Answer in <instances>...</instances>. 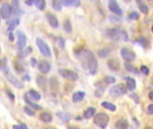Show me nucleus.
Instances as JSON below:
<instances>
[{"instance_id":"nucleus-1","label":"nucleus","mask_w":153,"mask_h":129,"mask_svg":"<svg viewBox=\"0 0 153 129\" xmlns=\"http://www.w3.org/2000/svg\"><path fill=\"white\" fill-rule=\"evenodd\" d=\"M77 56L82 67L89 71L90 75H94L96 73L98 68V60L95 55L90 50H82V51L78 53Z\"/></svg>"},{"instance_id":"nucleus-2","label":"nucleus","mask_w":153,"mask_h":129,"mask_svg":"<svg viewBox=\"0 0 153 129\" xmlns=\"http://www.w3.org/2000/svg\"><path fill=\"white\" fill-rule=\"evenodd\" d=\"M1 71L3 72V75L6 76L7 81L10 82L12 84L15 85L18 89H22L23 88V84L21 83V82L16 77H15L13 75L10 73V70H9V68L7 66L6 58H3L2 61H1Z\"/></svg>"},{"instance_id":"nucleus-3","label":"nucleus","mask_w":153,"mask_h":129,"mask_svg":"<svg viewBox=\"0 0 153 129\" xmlns=\"http://www.w3.org/2000/svg\"><path fill=\"white\" fill-rule=\"evenodd\" d=\"M107 37L109 38L113 41H119L128 40V34L125 31L116 27V28H110L107 31Z\"/></svg>"},{"instance_id":"nucleus-4","label":"nucleus","mask_w":153,"mask_h":129,"mask_svg":"<svg viewBox=\"0 0 153 129\" xmlns=\"http://www.w3.org/2000/svg\"><path fill=\"white\" fill-rule=\"evenodd\" d=\"M93 121L96 126H98L101 129H105L109 122V116L108 114L100 112V113H98L97 115H95Z\"/></svg>"},{"instance_id":"nucleus-5","label":"nucleus","mask_w":153,"mask_h":129,"mask_svg":"<svg viewBox=\"0 0 153 129\" xmlns=\"http://www.w3.org/2000/svg\"><path fill=\"white\" fill-rule=\"evenodd\" d=\"M127 92V90L125 88V86L123 84H116L113 87L110 88L109 90V95L111 97L116 98V97H120Z\"/></svg>"},{"instance_id":"nucleus-6","label":"nucleus","mask_w":153,"mask_h":129,"mask_svg":"<svg viewBox=\"0 0 153 129\" xmlns=\"http://www.w3.org/2000/svg\"><path fill=\"white\" fill-rule=\"evenodd\" d=\"M36 44L38 46V48L40 51V53L47 56V57H50L51 56V50H50V48L48 46L43 40H41L40 38H37L36 39Z\"/></svg>"},{"instance_id":"nucleus-7","label":"nucleus","mask_w":153,"mask_h":129,"mask_svg":"<svg viewBox=\"0 0 153 129\" xmlns=\"http://www.w3.org/2000/svg\"><path fill=\"white\" fill-rule=\"evenodd\" d=\"M59 75L65 78V79H67V80H70V81H76L78 79V75L77 73H75L73 70H70V69H59V71H58Z\"/></svg>"},{"instance_id":"nucleus-8","label":"nucleus","mask_w":153,"mask_h":129,"mask_svg":"<svg viewBox=\"0 0 153 129\" xmlns=\"http://www.w3.org/2000/svg\"><path fill=\"white\" fill-rule=\"evenodd\" d=\"M120 54H121L122 57L127 62L134 61L136 57V54L134 53V51L129 48H122L120 50Z\"/></svg>"},{"instance_id":"nucleus-9","label":"nucleus","mask_w":153,"mask_h":129,"mask_svg":"<svg viewBox=\"0 0 153 129\" xmlns=\"http://www.w3.org/2000/svg\"><path fill=\"white\" fill-rule=\"evenodd\" d=\"M16 36H17V43H16V47L19 50V51L22 50L24 49V47L26 45L27 42V38L26 35L24 34V32L22 31H16Z\"/></svg>"},{"instance_id":"nucleus-10","label":"nucleus","mask_w":153,"mask_h":129,"mask_svg":"<svg viewBox=\"0 0 153 129\" xmlns=\"http://www.w3.org/2000/svg\"><path fill=\"white\" fill-rule=\"evenodd\" d=\"M11 14H12V6L8 3L4 2L1 5V7H0V15H1V17L3 19H7L10 17Z\"/></svg>"},{"instance_id":"nucleus-11","label":"nucleus","mask_w":153,"mask_h":129,"mask_svg":"<svg viewBox=\"0 0 153 129\" xmlns=\"http://www.w3.org/2000/svg\"><path fill=\"white\" fill-rule=\"evenodd\" d=\"M108 7H109V10L115 15H123V10L120 8V6H118L117 2L115 1V0H111V1H109Z\"/></svg>"},{"instance_id":"nucleus-12","label":"nucleus","mask_w":153,"mask_h":129,"mask_svg":"<svg viewBox=\"0 0 153 129\" xmlns=\"http://www.w3.org/2000/svg\"><path fill=\"white\" fill-rule=\"evenodd\" d=\"M39 70L43 74H48L50 71V65L47 60H40L38 64Z\"/></svg>"},{"instance_id":"nucleus-13","label":"nucleus","mask_w":153,"mask_h":129,"mask_svg":"<svg viewBox=\"0 0 153 129\" xmlns=\"http://www.w3.org/2000/svg\"><path fill=\"white\" fill-rule=\"evenodd\" d=\"M12 12H13V14L15 15H22L24 12H23L20 6H19V1H17V0H14V1H12Z\"/></svg>"},{"instance_id":"nucleus-14","label":"nucleus","mask_w":153,"mask_h":129,"mask_svg":"<svg viewBox=\"0 0 153 129\" xmlns=\"http://www.w3.org/2000/svg\"><path fill=\"white\" fill-rule=\"evenodd\" d=\"M47 19H48L49 23L53 28H57L58 27V20H57V18L56 17L55 15H53L51 13H48L47 14Z\"/></svg>"},{"instance_id":"nucleus-15","label":"nucleus","mask_w":153,"mask_h":129,"mask_svg":"<svg viewBox=\"0 0 153 129\" xmlns=\"http://www.w3.org/2000/svg\"><path fill=\"white\" fill-rule=\"evenodd\" d=\"M95 113H96V109L94 107H89L88 109H86L83 111V118L85 119H90L92 116H95Z\"/></svg>"},{"instance_id":"nucleus-16","label":"nucleus","mask_w":153,"mask_h":129,"mask_svg":"<svg viewBox=\"0 0 153 129\" xmlns=\"http://www.w3.org/2000/svg\"><path fill=\"white\" fill-rule=\"evenodd\" d=\"M56 116L64 122H68L70 119H72L71 114L68 113V112H65V111H58L56 113Z\"/></svg>"},{"instance_id":"nucleus-17","label":"nucleus","mask_w":153,"mask_h":129,"mask_svg":"<svg viewBox=\"0 0 153 129\" xmlns=\"http://www.w3.org/2000/svg\"><path fill=\"white\" fill-rule=\"evenodd\" d=\"M26 96L29 98V99H31L33 100H40L41 99V96L40 93L37 91H35V90H30L28 92H27V94Z\"/></svg>"},{"instance_id":"nucleus-18","label":"nucleus","mask_w":153,"mask_h":129,"mask_svg":"<svg viewBox=\"0 0 153 129\" xmlns=\"http://www.w3.org/2000/svg\"><path fill=\"white\" fill-rule=\"evenodd\" d=\"M108 66L111 70H114V71H117V70L120 69V63L117 59H109L108 61Z\"/></svg>"},{"instance_id":"nucleus-19","label":"nucleus","mask_w":153,"mask_h":129,"mask_svg":"<svg viewBox=\"0 0 153 129\" xmlns=\"http://www.w3.org/2000/svg\"><path fill=\"white\" fill-rule=\"evenodd\" d=\"M125 81H126L127 89L129 91H134L136 88V82L134 78L127 76V77H125Z\"/></svg>"},{"instance_id":"nucleus-20","label":"nucleus","mask_w":153,"mask_h":129,"mask_svg":"<svg viewBox=\"0 0 153 129\" xmlns=\"http://www.w3.org/2000/svg\"><path fill=\"white\" fill-rule=\"evenodd\" d=\"M40 119L44 123H49L52 121V115L49 112H47V111L42 112L40 115Z\"/></svg>"},{"instance_id":"nucleus-21","label":"nucleus","mask_w":153,"mask_h":129,"mask_svg":"<svg viewBox=\"0 0 153 129\" xmlns=\"http://www.w3.org/2000/svg\"><path fill=\"white\" fill-rule=\"evenodd\" d=\"M85 97V92L84 91H76L73 94V101L74 102H79V101H81L82 100L84 99Z\"/></svg>"},{"instance_id":"nucleus-22","label":"nucleus","mask_w":153,"mask_h":129,"mask_svg":"<svg viewBox=\"0 0 153 129\" xmlns=\"http://www.w3.org/2000/svg\"><path fill=\"white\" fill-rule=\"evenodd\" d=\"M37 84L40 88H41L42 90H45L46 89V86H47V79L46 77L42 76V75H38L37 76Z\"/></svg>"},{"instance_id":"nucleus-23","label":"nucleus","mask_w":153,"mask_h":129,"mask_svg":"<svg viewBox=\"0 0 153 129\" xmlns=\"http://www.w3.org/2000/svg\"><path fill=\"white\" fill-rule=\"evenodd\" d=\"M31 52H32V48H31V47H27V48L23 49L22 50H21V51L18 52V57L24 58L27 56H29Z\"/></svg>"},{"instance_id":"nucleus-24","label":"nucleus","mask_w":153,"mask_h":129,"mask_svg":"<svg viewBox=\"0 0 153 129\" xmlns=\"http://www.w3.org/2000/svg\"><path fill=\"white\" fill-rule=\"evenodd\" d=\"M116 129H127L128 128V121L126 119H119L115 123Z\"/></svg>"},{"instance_id":"nucleus-25","label":"nucleus","mask_w":153,"mask_h":129,"mask_svg":"<svg viewBox=\"0 0 153 129\" xmlns=\"http://www.w3.org/2000/svg\"><path fill=\"white\" fill-rule=\"evenodd\" d=\"M7 23H8V30L9 31H13V30H15V28L20 23V19L19 18L12 19L11 21H8Z\"/></svg>"},{"instance_id":"nucleus-26","label":"nucleus","mask_w":153,"mask_h":129,"mask_svg":"<svg viewBox=\"0 0 153 129\" xmlns=\"http://www.w3.org/2000/svg\"><path fill=\"white\" fill-rule=\"evenodd\" d=\"M24 100H25V102L29 105V107L30 108H32V109H36V110H40L42 108H41V106H40V105H38V104H36V103H34V102H32L26 95H25V97H24Z\"/></svg>"},{"instance_id":"nucleus-27","label":"nucleus","mask_w":153,"mask_h":129,"mask_svg":"<svg viewBox=\"0 0 153 129\" xmlns=\"http://www.w3.org/2000/svg\"><path fill=\"white\" fill-rule=\"evenodd\" d=\"M138 5H139V8L140 10L142 13H143L144 15H148L149 13V7L148 6L143 2V1H137Z\"/></svg>"},{"instance_id":"nucleus-28","label":"nucleus","mask_w":153,"mask_h":129,"mask_svg":"<svg viewBox=\"0 0 153 129\" xmlns=\"http://www.w3.org/2000/svg\"><path fill=\"white\" fill-rule=\"evenodd\" d=\"M101 105H102L103 108L107 109H108L110 111H115V109H116V106H115V105H114V104H112L110 102H108V101H103L101 103Z\"/></svg>"},{"instance_id":"nucleus-29","label":"nucleus","mask_w":153,"mask_h":129,"mask_svg":"<svg viewBox=\"0 0 153 129\" xmlns=\"http://www.w3.org/2000/svg\"><path fill=\"white\" fill-rule=\"evenodd\" d=\"M62 4L65 6H78L80 5V1H77V0H64V1H62Z\"/></svg>"},{"instance_id":"nucleus-30","label":"nucleus","mask_w":153,"mask_h":129,"mask_svg":"<svg viewBox=\"0 0 153 129\" xmlns=\"http://www.w3.org/2000/svg\"><path fill=\"white\" fill-rule=\"evenodd\" d=\"M110 51H111V49H110V48H104V49L100 50L98 52V54H99V56L100 57L104 58V57H106V56H107L110 53Z\"/></svg>"},{"instance_id":"nucleus-31","label":"nucleus","mask_w":153,"mask_h":129,"mask_svg":"<svg viewBox=\"0 0 153 129\" xmlns=\"http://www.w3.org/2000/svg\"><path fill=\"white\" fill-rule=\"evenodd\" d=\"M35 6L36 7L40 10V11H43L45 9V6H46V2L45 0H37V1H35Z\"/></svg>"},{"instance_id":"nucleus-32","label":"nucleus","mask_w":153,"mask_h":129,"mask_svg":"<svg viewBox=\"0 0 153 129\" xmlns=\"http://www.w3.org/2000/svg\"><path fill=\"white\" fill-rule=\"evenodd\" d=\"M62 2L61 1H57V0H56V1H53L52 2V7L54 10L56 11H61L62 9Z\"/></svg>"},{"instance_id":"nucleus-33","label":"nucleus","mask_w":153,"mask_h":129,"mask_svg":"<svg viewBox=\"0 0 153 129\" xmlns=\"http://www.w3.org/2000/svg\"><path fill=\"white\" fill-rule=\"evenodd\" d=\"M137 42L142 47H143V48H147V47L149 46V40L146 38H144V37H142V38L138 39Z\"/></svg>"},{"instance_id":"nucleus-34","label":"nucleus","mask_w":153,"mask_h":129,"mask_svg":"<svg viewBox=\"0 0 153 129\" xmlns=\"http://www.w3.org/2000/svg\"><path fill=\"white\" fill-rule=\"evenodd\" d=\"M124 67H125V69L127 70V71H129V72H132V73H134V74L137 73V69L133 65L129 64L128 62L124 63Z\"/></svg>"},{"instance_id":"nucleus-35","label":"nucleus","mask_w":153,"mask_h":129,"mask_svg":"<svg viewBox=\"0 0 153 129\" xmlns=\"http://www.w3.org/2000/svg\"><path fill=\"white\" fill-rule=\"evenodd\" d=\"M64 29L67 32H71L72 31V25H71V22H70L69 19L65 20V22H64Z\"/></svg>"},{"instance_id":"nucleus-36","label":"nucleus","mask_w":153,"mask_h":129,"mask_svg":"<svg viewBox=\"0 0 153 129\" xmlns=\"http://www.w3.org/2000/svg\"><path fill=\"white\" fill-rule=\"evenodd\" d=\"M103 81L105 82L106 84H114L115 82V78L113 77V76H107V77H105L103 79Z\"/></svg>"},{"instance_id":"nucleus-37","label":"nucleus","mask_w":153,"mask_h":129,"mask_svg":"<svg viewBox=\"0 0 153 129\" xmlns=\"http://www.w3.org/2000/svg\"><path fill=\"white\" fill-rule=\"evenodd\" d=\"M23 110H24V112H25L27 115H29V116H35V112H34V110H32L30 107L25 106L24 108H23Z\"/></svg>"},{"instance_id":"nucleus-38","label":"nucleus","mask_w":153,"mask_h":129,"mask_svg":"<svg viewBox=\"0 0 153 129\" xmlns=\"http://www.w3.org/2000/svg\"><path fill=\"white\" fill-rule=\"evenodd\" d=\"M140 17V15L137 13V12H132V13L129 15V18H130L131 20H137L139 19Z\"/></svg>"},{"instance_id":"nucleus-39","label":"nucleus","mask_w":153,"mask_h":129,"mask_svg":"<svg viewBox=\"0 0 153 129\" xmlns=\"http://www.w3.org/2000/svg\"><path fill=\"white\" fill-rule=\"evenodd\" d=\"M6 95L8 96V98L11 100H15V94L13 92H12L9 89H6Z\"/></svg>"},{"instance_id":"nucleus-40","label":"nucleus","mask_w":153,"mask_h":129,"mask_svg":"<svg viewBox=\"0 0 153 129\" xmlns=\"http://www.w3.org/2000/svg\"><path fill=\"white\" fill-rule=\"evenodd\" d=\"M13 129H28V127L25 124H19L13 126Z\"/></svg>"},{"instance_id":"nucleus-41","label":"nucleus","mask_w":153,"mask_h":129,"mask_svg":"<svg viewBox=\"0 0 153 129\" xmlns=\"http://www.w3.org/2000/svg\"><path fill=\"white\" fill-rule=\"evenodd\" d=\"M140 72H142L143 74H144V75H148L150 74V70H149V68L147 66H140Z\"/></svg>"},{"instance_id":"nucleus-42","label":"nucleus","mask_w":153,"mask_h":129,"mask_svg":"<svg viewBox=\"0 0 153 129\" xmlns=\"http://www.w3.org/2000/svg\"><path fill=\"white\" fill-rule=\"evenodd\" d=\"M57 44L59 45V47H60L61 49H63L64 47H65V40L63 38L59 37V38L57 39Z\"/></svg>"},{"instance_id":"nucleus-43","label":"nucleus","mask_w":153,"mask_h":129,"mask_svg":"<svg viewBox=\"0 0 153 129\" xmlns=\"http://www.w3.org/2000/svg\"><path fill=\"white\" fill-rule=\"evenodd\" d=\"M103 92H104V89H103V88H99V89L95 91L96 97H101V96L103 95Z\"/></svg>"},{"instance_id":"nucleus-44","label":"nucleus","mask_w":153,"mask_h":129,"mask_svg":"<svg viewBox=\"0 0 153 129\" xmlns=\"http://www.w3.org/2000/svg\"><path fill=\"white\" fill-rule=\"evenodd\" d=\"M147 111L149 114L150 115H153V104H150L148 106V109H147Z\"/></svg>"},{"instance_id":"nucleus-45","label":"nucleus","mask_w":153,"mask_h":129,"mask_svg":"<svg viewBox=\"0 0 153 129\" xmlns=\"http://www.w3.org/2000/svg\"><path fill=\"white\" fill-rule=\"evenodd\" d=\"M31 66H32V67H35V66H36L38 65V64H37V60L35 59L34 57H31Z\"/></svg>"},{"instance_id":"nucleus-46","label":"nucleus","mask_w":153,"mask_h":129,"mask_svg":"<svg viewBox=\"0 0 153 129\" xmlns=\"http://www.w3.org/2000/svg\"><path fill=\"white\" fill-rule=\"evenodd\" d=\"M134 100V101H135V103H139L140 102V99H139V97L137 96V95H135V94H132V96H131Z\"/></svg>"},{"instance_id":"nucleus-47","label":"nucleus","mask_w":153,"mask_h":129,"mask_svg":"<svg viewBox=\"0 0 153 129\" xmlns=\"http://www.w3.org/2000/svg\"><path fill=\"white\" fill-rule=\"evenodd\" d=\"M8 38H9V40H10V41H14V40H15V36H14V34L12 33V32L9 33Z\"/></svg>"},{"instance_id":"nucleus-48","label":"nucleus","mask_w":153,"mask_h":129,"mask_svg":"<svg viewBox=\"0 0 153 129\" xmlns=\"http://www.w3.org/2000/svg\"><path fill=\"white\" fill-rule=\"evenodd\" d=\"M149 98L150 99V100H153V91H150L149 92Z\"/></svg>"},{"instance_id":"nucleus-49","label":"nucleus","mask_w":153,"mask_h":129,"mask_svg":"<svg viewBox=\"0 0 153 129\" xmlns=\"http://www.w3.org/2000/svg\"><path fill=\"white\" fill-rule=\"evenodd\" d=\"M25 4H26L27 6H31V5H33V4H35V1H26Z\"/></svg>"},{"instance_id":"nucleus-50","label":"nucleus","mask_w":153,"mask_h":129,"mask_svg":"<svg viewBox=\"0 0 153 129\" xmlns=\"http://www.w3.org/2000/svg\"><path fill=\"white\" fill-rule=\"evenodd\" d=\"M23 79H24L25 81H31V77L29 75H24V77H23Z\"/></svg>"},{"instance_id":"nucleus-51","label":"nucleus","mask_w":153,"mask_h":129,"mask_svg":"<svg viewBox=\"0 0 153 129\" xmlns=\"http://www.w3.org/2000/svg\"><path fill=\"white\" fill-rule=\"evenodd\" d=\"M68 129H80V128L77 127V126H69Z\"/></svg>"},{"instance_id":"nucleus-52","label":"nucleus","mask_w":153,"mask_h":129,"mask_svg":"<svg viewBox=\"0 0 153 129\" xmlns=\"http://www.w3.org/2000/svg\"><path fill=\"white\" fill-rule=\"evenodd\" d=\"M144 129H153V127H151V126H146Z\"/></svg>"},{"instance_id":"nucleus-53","label":"nucleus","mask_w":153,"mask_h":129,"mask_svg":"<svg viewBox=\"0 0 153 129\" xmlns=\"http://www.w3.org/2000/svg\"><path fill=\"white\" fill-rule=\"evenodd\" d=\"M151 31H152V32H153V25H152V27H151Z\"/></svg>"}]
</instances>
